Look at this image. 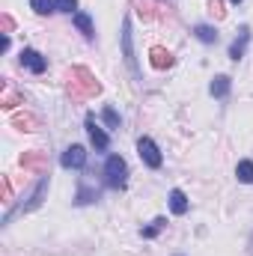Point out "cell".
I'll list each match as a JSON object with an SVG mask.
<instances>
[{
    "mask_svg": "<svg viewBox=\"0 0 253 256\" xmlns=\"http://www.w3.org/2000/svg\"><path fill=\"white\" fill-rule=\"evenodd\" d=\"M66 86H68V96L74 98V102H84V98H90V96H96L98 90H102V84L90 74V68H84V66H74V68H68V74H66Z\"/></svg>",
    "mask_w": 253,
    "mask_h": 256,
    "instance_id": "obj_1",
    "label": "cell"
},
{
    "mask_svg": "<svg viewBox=\"0 0 253 256\" xmlns=\"http://www.w3.org/2000/svg\"><path fill=\"white\" fill-rule=\"evenodd\" d=\"M104 176H108V185H110V188H126V182H128L126 161H122L120 155H110L108 164H104Z\"/></svg>",
    "mask_w": 253,
    "mask_h": 256,
    "instance_id": "obj_2",
    "label": "cell"
},
{
    "mask_svg": "<svg viewBox=\"0 0 253 256\" xmlns=\"http://www.w3.org/2000/svg\"><path fill=\"white\" fill-rule=\"evenodd\" d=\"M137 152H140V158L152 167V170H158L161 167V152H158V146L149 140V137H140V143H137Z\"/></svg>",
    "mask_w": 253,
    "mask_h": 256,
    "instance_id": "obj_3",
    "label": "cell"
},
{
    "mask_svg": "<svg viewBox=\"0 0 253 256\" xmlns=\"http://www.w3.org/2000/svg\"><path fill=\"white\" fill-rule=\"evenodd\" d=\"M21 167L30 173H48V152H24Z\"/></svg>",
    "mask_w": 253,
    "mask_h": 256,
    "instance_id": "obj_4",
    "label": "cell"
},
{
    "mask_svg": "<svg viewBox=\"0 0 253 256\" xmlns=\"http://www.w3.org/2000/svg\"><path fill=\"white\" fill-rule=\"evenodd\" d=\"M84 164H86V149H84V146H68L63 152V167H68V170L74 167V170H78V167H84Z\"/></svg>",
    "mask_w": 253,
    "mask_h": 256,
    "instance_id": "obj_5",
    "label": "cell"
},
{
    "mask_svg": "<svg viewBox=\"0 0 253 256\" xmlns=\"http://www.w3.org/2000/svg\"><path fill=\"white\" fill-rule=\"evenodd\" d=\"M21 66H27L30 72H36V74H42L45 72V57L39 54V51H33V48H27V51H21Z\"/></svg>",
    "mask_w": 253,
    "mask_h": 256,
    "instance_id": "obj_6",
    "label": "cell"
},
{
    "mask_svg": "<svg viewBox=\"0 0 253 256\" xmlns=\"http://www.w3.org/2000/svg\"><path fill=\"white\" fill-rule=\"evenodd\" d=\"M86 131H90V140H92V146H96V149H108V134H104L102 126L96 122V116H90V120H86Z\"/></svg>",
    "mask_w": 253,
    "mask_h": 256,
    "instance_id": "obj_7",
    "label": "cell"
},
{
    "mask_svg": "<svg viewBox=\"0 0 253 256\" xmlns=\"http://www.w3.org/2000/svg\"><path fill=\"white\" fill-rule=\"evenodd\" d=\"M131 6H134V12H137L143 21H152V18L158 15L155 9H161V6H158V0H131Z\"/></svg>",
    "mask_w": 253,
    "mask_h": 256,
    "instance_id": "obj_8",
    "label": "cell"
},
{
    "mask_svg": "<svg viewBox=\"0 0 253 256\" xmlns=\"http://www.w3.org/2000/svg\"><path fill=\"white\" fill-rule=\"evenodd\" d=\"M248 39H250V27H242V30H238V39H236L232 48H230V57H232V60H242V57H244Z\"/></svg>",
    "mask_w": 253,
    "mask_h": 256,
    "instance_id": "obj_9",
    "label": "cell"
},
{
    "mask_svg": "<svg viewBox=\"0 0 253 256\" xmlns=\"http://www.w3.org/2000/svg\"><path fill=\"white\" fill-rule=\"evenodd\" d=\"M149 60H152L155 68H170V66H173V54L164 51V48H152V51H149Z\"/></svg>",
    "mask_w": 253,
    "mask_h": 256,
    "instance_id": "obj_10",
    "label": "cell"
},
{
    "mask_svg": "<svg viewBox=\"0 0 253 256\" xmlns=\"http://www.w3.org/2000/svg\"><path fill=\"white\" fill-rule=\"evenodd\" d=\"M12 126L21 128V131H36V128H39V120L30 116V114H15V116H12Z\"/></svg>",
    "mask_w": 253,
    "mask_h": 256,
    "instance_id": "obj_11",
    "label": "cell"
},
{
    "mask_svg": "<svg viewBox=\"0 0 253 256\" xmlns=\"http://www.w3.org/2000/svg\"><path fill=\"white\" fill-rule=\"evenodd\" d=\"M170 208H173V214H185L188 212V196L182 191H170Z\"/></svg>",
    "mask_w": 253,
    "mask_h": 256,
    "instance_id": "obj_12",
    "label": "cell"
},
{
    "mask_svg": "<svg viewBox=\"0 0 253 256\" xmlns=\"http://www.w3.org/2000/svg\"><path fill=\"white\" fill-rule=\"evenodd\" d=\"M45 194H48V179H42V182L36 185V191L30 194V202L24 206V212H30V208H36V206L42 202V196H45Z\"/></svg>",
    "mask_w": 253,
    "mask_h": 256,
    "instance_id": "obj_13",
    "label": "cell"
},
{
    "mask_svg": "<svg viewBox=\"0 0 253 256\" xmlns=\"http://www.w3.org/2000/svg\"><path fill=\"white\" fill-rule=\"evenodd\" d=\"M74 24H78V30L86 36V39H92L96 36V30H92V21H90V15H84V12H74Z\"/></svg>",
    "mask_w": 253,
    "mask_h": 256,
    "instance_id": "obj_14",
    "label": "cell"
},
{
    "mask_svg": "<svg viewBox=\"0 0 253 256\" xmlns=\"http://www.w3.org/2000/svg\"><path fill=\"white\" fill-rule=\"evenodd\" d=\"M122 48H126V63L134 68V51H131V24H122Z\"/></svg>",
    "mask_w": 253,
    "mask_h": 256,
    "instance_id": "obj_15",
    "label": "cell"
},
{
    "mask_svg": "<svg viewBox=\"0 0 253 256\" xmlns=\"http://www.w3.org/2000/svg\"><path fill=\"white\" fill-rule=\"evenodd\" d=\"M194 33H196V39H200V42H206V45L218 42V30H214V27H208V24H200Z\"/></svg>",
    "mask_w": 253,
    "mask_h": 256,
    "instance_id": "obj_16",
    "label": "cell"
},
{
    "mask_svg": "<svg viewBox=\"0 0 253 256\" xmlns=\"http://www.w3.org/2000/svg\"><path fill=\"white\" fill-rule=\"evenodd\" d=\"M226 92H230V78H226V74H218V78L212 80V96L224 98Z\"/></svg>",
    "mask_w": 253,
    "mask_h": 256,
    "instance_id": "obj_17",
    "label": "cell"
},
{
    "mask_svg": "<svg viewBox=\"0 0 253 256\" xmlns=\"http://www.w3.org/2000/svg\"><path fill=\"white\" fill-rule=\"evenodd\" d=\"M21 102H24V98H21L18 92H12L9 86H3V98H0V108H3V110H12V108L21 104Z\"/></svg>",
    "mask_w": 253,
    "mask_h": 256,
    "instance_id": "obj_18",
    "label": "cell"
},
{
    "mask_svg": "<svg viewBox=\"0 0 253 256\" xmlns=\"http://www.w3.org/2000/svg\"><path fill=\"white\" fill-rule=\"evenodd\" d=\"M236 176H238V182H248V185H253V161H238Z\"/></svg>",
    "mask_w": 253,
    "mask_h": 256,
    "instance_id": "obj_19",
    "label": "cell"
},
{
    "mask_svg": "<svg viewBox=\"0 0 253 256\" xmlns=\"http://www.w3.org/2000/svg\"><path fill=\"white\" fill-rule=\"evenodd\" d=\"M30 6H33L36 15H48V12H54L57 0H30Z\"/></svg>",
    "mask_w": 253,
    "mask_h": 256,
    "instance_id": "obj_20",
    "label": "cell"
},
{
    "mask_svg": "<svg viewBox=\"0 0 253 256\" xmlns=\"http://www.w3.org/2000/svg\"><path fill=\"white\" fill-rule=\"evenodd\" d=\"M0 200L9 202L12 200V185H9V176H0Z\"/></svg>",
    "mask_w": 253,
    "mask_h": 256,
    "instance_id": "obj_21",
    "label": "cell"
},
{
    "mask_svg": "<svg viewBox=\"0 0 253 256\" xmlns=\"http://www.w3.org/2000/svg\"><path fill=\"white\" fill-rule=\"evenodd\" d=\"M161 230H164V218H158V220H155L152 226H146V230H143V238H155V236H158Z\"/></svg>",
    "mask_w": 253,
    "mask_h": 256,
    "instance_id": "obj_22",
    "label": "cell"
},
{
    "mask_svg": "<svg viewBox=\"0 0 253 256\" xmlns=\"http://www.w3.org/2000/svg\"><path fill=\"white\" fill-rule=\"evenodd\" d=\"M208 12H212L218 21H220V18L226 15V9H224V0H208Z\"/></svg>",
    "mask_w": 253,
    "mask_h": 256,
    "instance_id": "obj_23",
    "label": "cell"
},
{
    "mask_svg": "<svg viewBox=\"0 0 253 256\" xmlns=\"http://www.w3.org/2000/svg\"><path fill=\"white\" fill-rule=\"evenodd\" d=\"M102 116H104V122H108L110 128H120V116H116V110H114V108H104V114H102Z\"/></svg>",
    "mask_w": 253,
    "mask_h": 256,
    "instance_id": "obj_24",
    "label": "cell"
},
{
    "mask_svg": "<svg viewBox=\"0 0 253 256\" xmlns=\"http://www.w3.org/2000/svg\"><path fill=\"white\" fill-rule=\"evenodd\" d=\"M90 200H98V191H90V188H80V194H78V202H90Z\"/></svg>",
    "mask_w": 253,
    "mask_h": 256,
    "instance_id": "obj_25",
    "label": "cell"
},
{
    "mask_svg": "<svg viewBox=\"0 0 253 256\" xmlns=\"http://www.w3.org/2000/svg\"><path fill=\"white\" fill-rule=\"evenodd\" d=\"M0 27H3V36H9V33L15 30V24H12V18H9V15H0Z\"/></svg>",
    "mask_w": 253,
    "mask_h": 256,
    "instance_id": "obj_26",
    "label": "cell"
},
{
    "mask_svg": "<svg viewBox=\"0 0 253 256\" xmlns=\"http://www.w3.org/2000/svg\"><path fill=\"white\" fill-rule=\"evenodd\" d=\"M74 6H78V0H57L60 12H74Z\"/></svg>",
    "mask_w": 253,
    "mask_h": 256,
    "instance_id": "obj_27",
    "label": "cell"
},
{
    "mask_svg": "<svg viewBox=\"0 0 253 256\" xmlns=\"http://www.w3.org/2000/svg\"><path fill=\"white\" fill-rule=\"evenodd\" d=\"M232 3H242V0H232Z\"/></svg>",
    "mask_w": 253,
    "mask_h": 256,
    "instance_id": "obj_28",
    "label": "cell"
}]
</instances>
